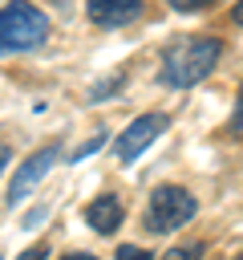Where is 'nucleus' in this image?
I'll use <instances>...</instances> for the list:
<instances>
[{"mask_svg": "<svg viewBox=\"0 0 243 260\" xmlns=\"http://www.w3.org/2000/svg\"><path fill=\"white\" fill-rule=\"evenodd\" d=\"M219 53H223L219 37H182L162 53V81L174 89H186L215 69Z\"/></svg>", "mask_w": 243, "mask_h": 260, "instance_id": "f257e3e1", "label": "nucleus"}, {"mask_svg": "<svg viewBox=\"0 0 243 260\" xmlns=\"http://www.w3.org/2000/svg\"><path fill=\"white\" fill-rule=\"evenodd\" d=\"M49 37V16L32 4H8L0 8V57L8 53H24L45 45Z\"/></svg>", "mask_w": 243, "mask_h": 260, "instance_id": "f03ea898", "label": "nucleus"}, {"mask_svg": "<svg viewBox=\"0 0 243 260\" xmlns=\"http://www.w3.org/2000/svg\"><path fill=\"white\" fill-rule=\"evenodd\" d=\"M194 211H198V199L186 191V187H174V183H162L154 195H150V211H146V228L154 232V236H162V232H174V228H182L186 219H194Z\"/></svg>", "mask_w": 243, "mask_h": 260, "instance_id": "7ed1b4c3", "label": "nucleus"}, {"mask_svg": "<svg viewBox=\"0 0 243 260\" xmlns=\"http://www.w3.org/2000/svg\"><path fill=\"white\" fill-rule=\"evenodd\" d=\"M57 158H61V146H57V142H53V146H40L36 154H28V158L16 167V175H12V183H8L4 203H8V207H16V203H20V199H24V195H28V191L49 175V167H53Z\"/></svg>", "mask_w": 243, "mask_h": 260, "instance_id": "20e7f679", "label": "nucleus"}, {"mask_svg": "<svg viewBox=\"0 0 243 260\" xmlns=\"http://www.w3.org/2000/svg\"><path fill=\"white\" fill-rule=\"evenodd\" d=\"M162 130H166V114H142V118H134V122L117 134V158H122V162H134Z\"/></svg>", "mask_w": 243, "mask_h": 260, "instance_id": "39448f33", "label": "nucleus"}, {"mask_svg": "<svg viewBox=\"0 0 243 260\" xmlns=\"http://www.w3.org/2000/svg\"><path fill=\"white\" fill-rule=\"evenodd\" d=\"M134 16H142V4L138 0H89V20L93 24L117 28V24H130Z\"/></svg>", "mask_w": 243, "mask_h": 260, "instance_id": "423d86ee", "label": "nucleus"}, {"mask_svg": "<svg viewBox=\"0 0 243 260\" xmlns=\"http://www.w3.org/2000/svg\"><path fill=\"white\" fill-rule=\"evenodd\" d=\"M85 223H89L97 236L117 232V223H122V199H117V195H97V199L85 207Z\"/></svg>", "mask_w": 243, "mask_h": 260, "instance_id": "0eeeda50", "label": "nucleus"}, {"mask_svg": "<svg viewBox=\"0 0 243 260\" xmlns=\"http://www.w3.org/2000/svg\"><path fill=\"white\" fill-rule=\"evenodd\" d=\"M202 256V244H186V248H170L162 260H198Z\"/></svg>", "mask_w": 243, "mask_h": 260, "instance_id": "6e6552de", "label": "nucleus"}, {"mask_svg": "<svg viewBox=\"0 0 243 260\" xmlns=\"http://www.w3.org/2000/svg\"><path fill=\"white\" fill-rule=\"evenodd\" d=\"M113 260H150V252H146V248H138V244H122Z\"/></svg>", "mask_w": 243, "mask_h": 260, "instance_id": "1a4fd4ad", "label": "nucleus"}, {"mask_svg": "<svg viewBox=\"0 0 243 260\" xmlns=\"http://www.w3.org/2000/svg\"><path fill=\"white\" fill-rule=\"evenodd\" d=\"M101 146H105V134L97 130V134H93V138H89V142H85V146H81V150H77L73 158H85V154H93V150H101Z\"/></svg>", "mask_w": 243, "mask_h": 260, "instance_id": "9d476101", "label": "nucleus"}, {"mask_svg": "<svg viewBox=\"0 0 243 260\" xmlns=\"http://www.w3.org/2000/svg\"><path fill=\"white\" fill-rule=\"evenodd\" d=\"M45 256H49V248H45V244H32L28 252H20V260H45Z\"/></svg>", "mask_w": 243, "mask_h": 260, "instance_id": "9b49d317", "label": "nucleus"}, {"mask_svg": "<svg viewBox=\"0 0 243 260\" xmlns=\"http://www.w3.org/2000/svg\"><path fill=\"white\" fill-rule=\"evenodd\" d=\"M8 158H12V150H8V142H0V171L8 167Z\"/></svg>", "mask_w": 243, "mask_h": 260, "instance_id": "f8f14e48", "label": "nucleus"}, {"mask_svg": "<svg viewBox=\"0 0 243 260\" xmlns=\"http://www.w3.org/2000/svg\"><path fill=\"white\" fill-rule=\"evenodd\" d=\"M61 260H97V256H89V252H73V256H61Z\"/></svg>", "mask_w": 243, "mask_h": 260, "instance_id": "ddd939ff", "label": "nucleus"}]
</instances>
